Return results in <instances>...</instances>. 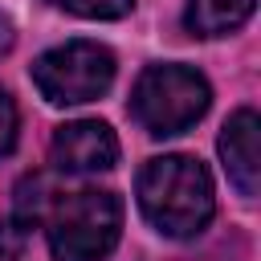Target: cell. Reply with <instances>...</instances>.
Wrapping results in <instances>:
<instances>
[{
	"label": "cell",
	"mask_w": 261,
	"mask_h": 261,
	"mask_svg": "<svg viewBox=\"0 0 261 261\" xmlns=\"http://www.w3.org/2000/svg\"><path fill=\"white\" fill-rule=\"evenodd\" d=\"M49 4L61 12L86 16V20H118L135 8V0H49Z\"/></svg>",
	"instance_id": "8"
},
{
	"label": "cell",
	"mask_w": 261,
	"mask_h": 261,
	"mask_svg": "<svg viewBox=\"0 0 261 261\" xmlns=\"http://www.w3.org/2000/svg\"><path fill=\"white\" fill-rule=\"evenodd\" d=\"M139 208L163 237H196L212 212V175L192 155H159L139 171Z\"/></svg>",
	"instance_id": "1"
},
{
	"label": "cell",
	"mask_w": 261,
	"mask_h": 261,
	"mask_svg": "<svg viewBox=\"0 0 261 261\" xmlns=\"http://www.w3.org/2000/svg\"><path fill=\"white\" fill-rule=\"evenodd\" d=\"M257 130H261L257 114H253L249 106H241V110L224 122L220 143H216V147H220V163H224L232 188H237L245 200H253V196H257V184H261V147H257Z\"/></svg>",
	"instance_id": "6"
},
{
	"label": "cell",
	"mask_w": 261,
	"mask_h": 261,
	"mask_svg": "<svg viewBox=\"0 0 261 261\" xmlns=\"http://www.w3.org/2000/svg\"><path fill=\"white\" fill-rule=\"evenodd\" d=\"M114 53L98 41H65L33 61V86L49 106H82L110 90Z\"/></svg>",
	"instance_id": "4"
},
{
	"label": "cell",
	"mask_w": 261,
	"mask_h": 261,
	"mask_svg": "<svg viewBox=\"0 0 261 261\" xmlns=\"http://www.w3.org/2000/svg\"><path fill=\"white\" fill-rule=\"evenodd\" d=\"M16 130H20V114L8 90H0V155H8L16 147Z\"/></svg>",
	"instance_id": "10"
},
{
	"label": "cell",
	"mask_w": 261,
	"mask_h": 261,
	"mask_svg": "<svg viewBox=\"0 0 261 261\" xmlns=\"http://www.w3.org/2000/svg\"><path fill=\"white\" fill-rule=\"evenodd\" d=\"M41 220H45L53 261H102L118 245L122 200L102 188L53 192Z\"/></svg>",
	"instance_id": "2"
},
{
	"label": "cell",
	"mask_w": 261,
	"mask_h": 261,
	"mask_svg": "<svg viewBox=\"0 0 261 261\" xmlns=\"http://www.w3.org/2000/svg\"><path fill=\"white\" fill-rule=\"evenodd\" d=\"M12 41H16V33H12V20H8L4 12H0V57H4L8 49H12Z\"/></svg>",
	"instance_id": "11"
},
{
	"label": "cell",
	"mask_w": 261,
	"mask_h": 261,
	"mask_svg": "<svg viewBox=\"0 0 261 261\" xmlns=\"http://www.w3.org/2000/svg\"><path fill=\"white\" fill-rule=\"evenodd\" d=\"M257 0H188L184 24L192 37H224L253 16Z\"/></svg>",
	"instance_id": "7"
},
{
	"label": "cell",
	"mask_w": 261,
	"mask_h": 261,
	"mask_svg": "<svg viewBox=\"0 0 261 261\" xmlns=\"http://www.w3.org/2000/svg\"><path fill=\"white\" fill-rule=\"evenodd\" d=\"M212 102V86L200 69L192 65H175V61H163V65H147L130 90V114L135 122L155 135V139H167V135H184L188 126H196L204 118Z\"/></svg>",
	"instance_id": "3"
},
{
	"label": "cell",
	"mask_w": 261,
	"mask_h": 261,
	"mask_svg": "<svg viewBox=\"0 0 261 261\" xmlns=\"http://www.w3.org/2000/svg\"><path fill=\"white\" fill-rule=\"evenodd\" d=\"M49 159L57 171L65 175H90V171H106L118 163V139L106 122L98 118H77L53 130L49 143Z\"/></svg>",
	"instance_id": "5"
},
{
	"label": "cell",
	"mask_w": 261,
	"mask_h": 261,
	"mask_svg": "<svg viewBox=\"0 0 261 261\" xmlns=\"http://www.w3.org/2000/svg\"><path fill=\"white\" fill-rule=\"evenodd\" d=\"M29 245V224L16 220V216H4L0 220V261H16Z\"/></svg>",
	"instance_id": "9"
}]
</instances>
